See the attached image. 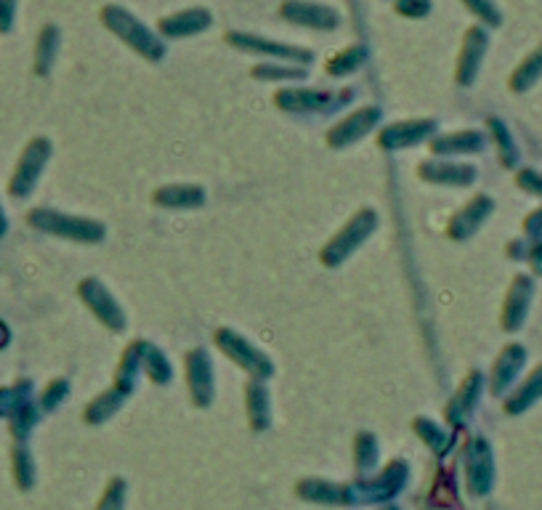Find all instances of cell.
Wrapping results in <instances>:
<instances>
[{"mask_svg":"<svg viewBox=\"0 0 542 510\" xmlns=\"http://www.w3.org/2000/svg\"><path fill=\"white\" fill-rule=\"evenodd\" d=\"M123 503H125V481L115 479L107 487V495H104V500L99 503V510H123Z\"/></svg>","mask_w":542,"mask_h":510,"instance_id":"39","label":"cell"},{"mask_svg":"<svg viewBox=\"0 0 542 510\" xmlns=\"http://www.w3.org/2000/svg\"><path fill=\"white\" fill-rule=\"evenodd\" d=\"M484 27H500L503 24V11L495 0H460Z\"/></svg>","mask_w":542,"mask_h":510,"instance_id":"33","label":"cell"},{"mask_svg":"<svg viewBox=\"0 0 542 510\" xmlns=\"http://www.w3.org/2000/svg\"><path fill=\"white\" fill-rule=\"evenodd\" d=\"M354 460H357L359 471H372V465L378 460V447H375L372 433H359L354 441Z\"/></svg>","mask_w":542,"mask_h":510,"instance_id":"35","label":"cell"},{"mask_svg":"<svg viewBox=\"0 0 542 510\" xmlns=\"http://www.w3.org/2000/svg\"><path fill=\"white\" fill-rule=\"evenodd\" d=\"M492 452L484 439H473L468 447V489L473 495H484L492 487Z\"/></svg>","mask_w":542,"mask_h":510,"instance_id":"22","label":"cell"},{"mask_svg":"<svg viewBox=\"0 0 542 510\" xmlns=\"http://www.w3.org/2000/svg\"><path fill=\"white\" fill-rule=\"evenodd\" d=\"M415 433H418L420 439L426 441L434 452H444V449H447V433H444L442 425H436L434 420L428 418L415 420Z\"/></svg>","mask_w":542,"mask_h":510,"instance_id":"34","label":"cell"},{"mask_svg":"<svg viewBox=\"0 0 542 510\" xmlns=\"http://www.w3.org/2000/svg\"><path fill=\"white\" fill-rule=\"evenodd\" d=\"M428 147L436 157H452V155H476L487 147V133L484 131H455L442 133V136H431Z\"/></svg>","mask_w":542,"mask_h":510,"instance_id":"20","label":"cell"},{"mask_svg":"<svg viewBox=\"0 0 542 510\" xmlns=\"http://www.w3.org/2000/svg\"><path fill=\"white\" fill-rule=\"evenodd\" d=\"M11 343V330L6 327V322L0 319V348H6Z\"/></svg>","mask_w":542,"mask_h":510,"instance_id":"44","label":"cell"},{"mask_svg":"<svg viewBox=\"0 0 542 510\" xmlns=\"http://www.w3.org/2000/svg\"><path fill=\"white\" fill-rule=\"evenodd\" d=\"M436 128H439V123H436L434 117L396 120V123L380 128L378 147L386 149V152H404V149L418 147L423 141H431Z\"/></svg>","mask_w":542,"mask_h":510,"instance_id":"10","label":"cell"},{"mask_svg":"<svg viewBox=\"0 0 542 510\" xmlns=\"http://www.w3.org/2000/svg\"><path fill=\"white\" fill-rule=\"evenodd\" d=\"M80 301L86 303L88 311L99 319L101 325L107 327L109 333H123L128 319H125L123 306L117 303V298L107 290V285H101V279L86 277L78 285Z\"/></svg>","mask_w":542,"mask_h":510,"instance_id":"8","label":"cell"},{"mask_svg":"<svg viewBox=\"0 0 542 510\" xmlns=\"http://www.w3.org/2000/svg\"><path fill=\"white\" fill-rule=\"evenodd\" d=\"M529 248H532V245H529V242H527V237H521V240L508 242V248H505V253H508V258H511V261H527Z\"/></svg>","mask_w":542,"mask_h":510,"instance_id":"42","label":"cell"},{"mask_svg":"<svg viewBox=\"0 0 542 510\" xmlns=\"http://www.w3.org/2000/svg\"><path fill=\"white\" fill-rule=\"evenodd\" d=\"M51 141L46 136H38V139H32L27 147H24L22 157H19V163L14 168V176L8 181V192L16 200H22V197H30L32 189L38 186L40 176H43V168L51 160Z\"/></svg>","mask_w":542,"mask_h":510,"instance_id":"7","label":"cell"},{"mask_svg":"<svg viewBox=\"0 0 542 510\" xmlns=\"http://www.w3.org/2000/svg\"><path fill=\"white\" fill-rule=\"evenodd\" d=\"M245 399H248V418L256 431H264L271 420V404H269V388L264 380L250 378L245 386Z\"/></svg>","mask_w":542,"mask_h":510,"instance_id":"27","label":"cell"},{"mask_svg":"<svg viewBox=\"0 0 542 510\" xmlns=\"http://www.w3.org/2000/svg\"><path fill=\"white\" fill-rule=\"evenodd\" d=\"M524 234L535 237V240H542V208L532 210V213L524 218Z\"/></svg>","mask_w":542,"mask_h":510,"instance_id":"41","label":"cell"},{"mask_svg":"<svg viewBox=\"0 0 542 510\" xmlns=\"http://www.w3.org/2000/svg\"><path fill=\"white\" fill-rule=\"evenodd\" d=\"M184 372L186 386H189V394H192V402L197 404V407H208V404L213 402V391H216V383H213V364H210L208 351L202 346L186 351Z\"/></svg>","mask_w":542,"mask_h":510,"instance_id":"13","label":"cell"},{"mask_svg":"<svg viewBox=\"0 0 542 510\" xmlns=\"http://www.w3.org/2000/svg\"><path fill=\"white\" fill-rule=\"evenodd\" d=\"M6 232H8V218H6V213H3V208H0V237H6Z\"/></svg>","mask_w":542,"mask_h":510,"instance_id":"45","label":"cell"},{"mask_svg":"<svg viewBox=\"0 0 542 510\" xmlns=\"http://www.w3.org/2000/svg\"><path fill=\"white\" fill-rule=\"evenodd\" d=\"M253 80H266V83H303L309 78V70L301 64L287 62H261L250 70Z\"/></svg>","mask_w":542,"mask_h":510,"instance_id":"28","label":"cell"},{"mask_svg":"<svg viewBox=\"0 0 542 510\" xmlns=\"http://www.w3.org/2000/svg\"><path fill=\"white\" fill-rule=\"evenodd\" d=\"M152 202L165 210H197L205 205V189L200 184H165L152 192Z\"/></svg>","mask_w":542,"mask_h":510,"instance_id":"21","label":"cell"},{"mask_svg":"<svg viewBox=\"0 0 542 510\" xmlns=\"http://www.w3.org/2000/svg\"><path fill=\"white\" fill-rule=\"evenodd\" d=\"M136 348H139V359H141V372L147 375L152 383L157 386H163L168 380L173 378L171 362H168V356L155 346V343H149V340H136Z\"/></svg>","mask_w":542,"mask_h":510,"instance_id":"24","label":"cell"},{"mask_svg":"<svg viewBox=\"0 0 542 510\" xmlns=\"http://www.w3.org/2000/svg\"><path fill=\"white\" fill-rule=\"evenodd\" d=\"M540 399H542V364L529 372L527 380L505 399L503 407L508 415H521V412H527L529 407L540 402Z\"/></svg>","mask_w":542,"mask_h":510,"instance_id":"25","label":"cell"},{"mask_svg":"<svg viewBox=\"0 0 542 510\" xmlns=\"http://www.w3.org/2000/svg\"><path fill=\"white\" fill-rule=\"evenodd\" d=\"M141 375V359H139V348H136V340L131 346L125 348L123 356H120V367H117L115 375V386L123 391V394H131L136 388V380Z\"/></svg>","mask_w":542,"mask_h":510,"instance_id":"32","label":"cell"},{"mask_svg":"<svg viewBox=\"0 0 542 510\" xmlns=\"http://www.w3.org/2000/svg\"><path fill=\"white\" fill-rule=\"evenodd\" d=\"M481 391H484V375H481L479 370L468 372L463 383H460V388L455 391V396L450 399V404H447V410H444L447 423L457 425L468 420V415H471V412L476 410V404H479Z\"/></svg>","mask_w":542,"mask_h":510,"instance_id":"19","label":"cell"},{"mask_svg":"<svg viewBox=\"0 0 542 510\" xmlns=\"http://www.w3.org/2000/svg\"><path fill=\"white\" fill-rule=\"evenodd\" d=\"M383 120V112L380 107H359L357 112H351L349 117H343L341 123L327 131V144L333 149H349L351 144L362 141L367 133H372Z\"/></svg>","mask_w":542,"mask_h":510,"instance_id":"12","label":"cell"},{"mask_svg":"<svg viewBox=\"0 0 542 510\" xmlns=\"http://www.w3.org/2000/svg\"><path fill=\"white\" fill-rule=\"evenodd\" d=\"M487 51L489 35L487 30H484V24H473V27H468L463 35V46H460V54H457L455 64V83L460 85V88H471V85L476 83Z\"/></svg>","mask_w":542,"mask_h":510,"instance_id":"11","label":"cell"},{"mask_svg":"<svg viewBox=\"0 0 542 510\" xmlns=\"http://www.w3.org/2000/svg\"><path fill=\"white\" fill-rule=\"evenodd\" d=\"M524 362H527V348L521 346V343H508V346L497 354L492 375H489V388H492V394L503 396L505 391L516 383L519 372L524 370Z\"/></svg>","mask_w":542,"mask_h":510,"instance_id":"18","label":"cell"},{"mask_svg":"<svg viewBox=\"0 0 542 510\" xmlns=\"http://www.w3.org/2000/svg\"><path fill=\"white\" fill-rule=\"evenodd\" d=\"M354 101V91L351 88H341V91H319V88H279L274 93V104L277 109L287 112V115H314L325 117L333 112H341L343 107H349Z\"/></svg>","mask_w":542,"mask_h":510,"instance_id":"3","label":"cell"},{"mask_svg":"<svg viewBox=\"0 0 542 510\" xmlns=\"http://www.w3.org/2000/svg\"><path fill=\"white\" fill-rule=\"evenodd\" d=\"M492 213H495V200H492L489 194H476V197L468 200V205H463V208L450 218L447 237L455 242L471 240L473 234L487 224V218L492 216Z\"/></svg>","mask_w":542,"mask_h":510,"instance_id":"15","label":"cell"},{"mask_svg":"<svg viewBox=\"0 0 542 510\" xmlns=\"http://www.w3.org/2000/svg\"><path fill=\"white\" fill-rule=\"evenodd\" d=\"M487 128L489 136L495 141L497 157H500V165L508 170H513L519 165V147H516V139H513L511 128L500 120V117H487Z\"/></svg>","mask_w":542,"mask_h":510,"instance_id":"29","label":"cell"},{"mask_svg":"<svg viewBox=\"0 0 542 510\" xmlns=\"http://www.w3.org/2000/svg\"><path fill=\"white\" fill-rule=\"evenodd\" d=\"M224 40L237 51H245V54H256L271 59V62H287V64H306L314 62V51L301 46H293V43H285V40L266 38V35H258V32H245V30H229L224 35Z\"/></svg>","mask_w":542,"mask_h":510,"instance_id":"5","label":"cell"},{"mask_svg":"<svg viewBox=\"0 0 542 510\" xmlns=\"http://www.w3.org/2000/svg\"><path fill=\"white\" fill-rule=\"evenodd\" d=\"M516 186L524 189L527 194L542 197V173L535 168H521L519 173H516Z\"/></svg>","mask_w":542,"mask_h":510,"instance_id":"38","label":"cell"},{"mask_svg":"<svg viewBox=\"0 0 542 510\" xmlns=\"http://www.w3.org/2000/svg\"><path fill=\"white\" fill-rule=\"evenodd\" d=\"M527 261L537 277H542V240H537V245H532V248H529Z\"/></svg>","mask_w":542,"mask_h":510,"instance_id":"43","label":"cell"},{"mask_svg":"<svg viewBox=\"0 0 542 510\" xmlns=\"http://www.w3.org/2000/svg\"><path fill=\"white\" fill-rule=\"evenodd\" d=\"M99 19L117 40H123L125 46L136 51L141 59H147L152 64L165 59V40L155 30H149L147 24L125 6H117V3L101 6Z\"/></svg>","mask_w":542,"mask_h":510,"instance_id":"1","label":"cell"},{"mask_svg":"<svg viewBox=\"0 0 542 510\" xmlns=\"http://www.w3.org/2000/svg\"><path fill=\"white\" fill-rule=\"evenodd\" d=\"M213 340H216V346L224 351V356H229L240 370L248 372L250 378L266 380L274 375V364H271L269 356L258 346H253L245 335L232 330V327H218Z\"/></svg>","mask_w":542,"mask_h":510,"instance_id":"6","label":"cell"},{"mask_svg":"<svg viewBox=\"0 0 542 510\" xmlns=\"http://www.w3.org/2000/svg\"><path fill=\"white\" fill-rule=\"evenodd\" d=\"M532 295H535V279L529 274H516L508 293H505L503 314H500V327L505 333H519L524 327L529 306H532Z\"/></svg>","mask_w":542,"mask_h":510,"instance_id":"14","label":"cell"},{"mask_svg":"<svg viewBox=\"0 0 542 510\" xmlns=\"http://www.w3.org/2000/svg\"><path fill=\"white\" fill-rule=\"evenodd\" d=\"M476 168L468 163H450V160H426L418 165V178L434 186H471L476 181Z\"/></svg>","mask_w":542,"mask_h":510,"instance_id":"17","label":"cell"},{"mask_svg":"<svg viewBox=\"0 0 542 510\" xmlns=\"http://www.w3.org/2000/svg\"><path fill=\"white\" fill-rule=\"evenodd\" d=\"M434 3L431 0H394V11L404 19H426Z\"/></svg>","mask_w":542,"mask_h":510,"instance_id":"37","label":"cell"},{"mask_svg":"<svg viewBox=\"0 0 542 510\" xmlns=\"http://www.w3.org/2000/svg\"><path fill=\"white\" fill-rule=\"evenodd\" d=\"M542 80V43L535 48V51H529L521 64L513 70V75L508 78V88L513 93H527L532 85H537Z\"/></svg>","mask_w":542,"mask_h":510,"instance_id":"30","label":"cell"},{"mask_svg":"<svg viewBox=\"0 0 542 510\" xmlns=\"http://www.w3.org/2000/svg\"><path fill=\"white\" fill-rule=\"evenodd\" d=\"M59 43H62V32L56 24H46L35 40V75L48 78L54 70L56 56H59Z\"/></svg>","mask_w":542,"mask_h":510,"instance_id":"23","label":"cell"},{"mask_svg":"<svg viewBox=\"0 0 542 510\" xmlns=\"http://www.w3.org/2000/svg\"><path fill=\"white\" fill-rule=\"evenodd\" d=\"M16 6H19V0H0V35H8L14 30Z\"/></svg>","mask_w":542,"mask_h":510,"instance_id":"40","label":"cell"},{"mask_svg":"<svg viewBox=\"0 0 542 510\" xmlns=\"http://www.w3.org/2000/svg\"><path fill=\"white\" fill-rule=\"evenodd\" d=\"M125 396L128 394H123L117 386L107 388L104 394L96 396V399L88 404V410H86L88 423H104L107 418H112V415H115V412L125 404Z\"/></svg>","mask_w":542,"mask_h":510,"instance_id":"31","label":"cell"},{"mask_svg":"<svg viewBox=\"0 0 542 510\" xmlns=\"http://www.w3.org/2000/svg\"><path fill=\"white\" fill-rule=\"evenodd\" d=\"M67 396H70V383L64 378L51 380L46 391H43V396H40V404H43V410H56Z\"/></svg>","mask_w":542,"mask_h":510,"instance_id":"36","label":"cell"},{"mask_svg":"<svg viewBox=\"0 0 542 510\" xmlns=\"http://www.w3.org/2000/svg\"><path fill=\"white\" fill-rule=\"evenodd\" d=\"M210 24H213V14H210L208 8L189 6L176 11V14L160 16L157 19V35L163 40L194 38V35L208 30Z\"/></svg>","mask_w":542,"mask_h":510,"instance_id":"16","label":"cell"},{"mask_svg":"<svg viewBox=\"0 0 542 510\" xmlns=\"http://www.w3.org/2000/svg\"><path fill=\"white\" fill-rule=\"evenodd\" d=\"M370 59V51L362 43H354V46L343 48L335 56H330L325 64V72L330 78H349V75H357L364 64Z\"/></svg>","mask_w":542,"mask_h":510,"instance_id":"26","label":"cell"},{"mask_svg":"<svg viewBox=\"0 0 542 510\" xmlns=\"http://www.w3.org/2000/svg\"><path fill=\"white\" fill-rule=\"evenodd\" d=\"M279 16L290 24L306 27V30L330 32L341 27V11H335L319 0H282Z\"/></svg>","mask_w":542,"mask_h":510,"instance_id":"9","label":"cell"},{"mask_svg":"<svg viewBox=\"0 0 542 510\" xmlns=\"http://www.w3.org/2000/svg\"><path fill=\"white\" fill-rule=\"evenodd\" d=\"M27 224L51 237H62L70 242H83V245H99L107 237V226L93 218L72 216L64 210L54 208H32L27 213Z\"/></svg>","mask_w":542,"mask_h":510,"instance_id":"2","label":"cell"},{"mask_svg":"<svg viewBox=\"0 0 542 510\" xmlns=\"http://www.w3.org/2000/svg\"><path fill=\"white\" fill-rule=\"evenodd\" d=\"M378 224L380 218L372 208H362L359 213H354V216L343 224L341 232L335 234L333 240L319 250V261H322V266H327V269H338L341 263L349 261L351 255L357 253L364 242L370 240L372 232L378 229Z\"/></svg>","mask_w":542,"mask_h":510,"instance_id":"4","label":"cell"}]
</instances>
